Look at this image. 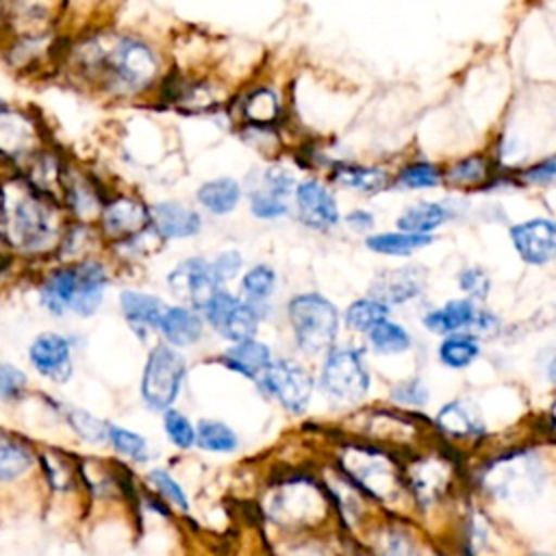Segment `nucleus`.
<instances>
[{"label": "nucleus", "mask_w": 556, "mask_h": 556, "mask_svg": "<svg viewBox=\"0 0 556 556\" xmlns=\"http://www.w3.org/2000/svg\"><path fill=\"white\" fill-rule=\"evenodd\" d=\"M387 315H389V304H384L376 298H361V300H354L345 308V324L352 330L369 332L376 324L387 319Z\"/></svg>", "instance_id": "nucleus-35"}, {"label": "nucleus", "mask_w": 556, "mask_h": 556, "mask_svg": "<svg viewBox=\"0 0 556 556\" xmlns=\"http://www.w3.org/2000/svg\"><path fill=\"white\" fill-rule=\"evenodd\" d=\"M35 280V298L43 313L50 317H91L106 293L109 269L96 256L76 261H50Z\"/></svg>", "instance_id": "nucleus-3"}, {"label": "nucleus", "mask_w": 556, "mask_h": 556, "mask_svg": "<svg viewBox=\"0 0 556 556\" xmlns=\"http://www.w3.org/2000/svg\"><path fill=\"white\" fill-rule=\"evenodd\" d=\"M437 424L450 437H476L484 432L482 421L463 402L445 404L437 415Z\"/></svg>", "instance_id": "nucleus-32"}, {"label": "nucleus", "mask_w": 556, "mask_h": 556, "mask_svg": "<svg viewBox=\"0 0 556 556\" xmlns=\"http://www.w3.org/2000/svg\"><path fill=\"white\" fill-rule=\"evenodd\" d=\"M0 37H2V0H0Z\"/></svg>", "instance_id": "nucleus-51"}, {"label": "nucleus", "mask_w": 556, "mask_h": 556, "mask_svg": "<svg viewBox=\"0 0 556 556\" xmlns=\"http://www.w3.org/2000/svg\"><path fill=\"white\" fill-rule=\"evenodd\" d=\"M46 404L48 408L85 443H106V428H109V421L96 417L93 413L80 408V406H74V404H65V402H59L50 395H43V393H37Z\"/></svg>", "instance_id": "nucleus-19"}, {"label": "nucleus", "mask_w": 556, "mask_h": 556, "mask_svg": "<svg viewBox=\"0 0 556 556\" xmlns=\"http://www.w3.org/2000/svg\"><path fill=\"white\" fill-rule=\"evenodd\" d=\"M445 176L456 187H473V185H480L486 180L489 163L484 156L473 154V156H467V159H460L458 163H454Z\"/></svg>", "instance_id": "nucleus-39"}, {"label": "nucleus", "mask_w": 556, "mask_h": 556, "mask_svg": "<svg viewBox=\"0 0 556 556\" xmlns=\"http://www.w3.org/2000/svg\"><path fill=\"white\" fill-rule=\"evenodd\" d=\"M56 59L83 83L111 96L148 89L159 70L152 48L132 35H87L67 48L59 46Z\"/></svg>", "instance_id": "nucleus-1"}, {"label": "nucleus", "mask_w": 556, "mask_h": 556, "mask_svg": "<svg viewBox=\"0 0 556 556\" xmlns=\"http://www.w3.org/2000/svg\"><path fill=\"white\" fill-rule=\"evenodd\" d=\"M37 456L39 443L17 428L0 426V497H15L37 478Z\"/></svg>", "instance_id": "nucleus-8"}, {"label": "nucleus", "mask_w": 556, "mask_h": 556, "mask_svg": "<svg viewBox=\"0 0 556 556\" xmlns=\"http://www.w3.org/2000/svg\"><path fill=\"white\" fill-rule=\"evenodd\" d=\"M393 400L400 404H408V406H424L428 402V389L419 378H410L400 382L393 389Z\"/></svg>", "instance_id": "nucleus-44"}, {"label": "nucleus", "mask_w": 556, "mask_h": 556, "mask_svg": "<svg viewBox=\"0 0 556 556\" xmlns=\"http://www.w3.org/2000/svg\"><path fill=\"white\" fill-rule=\"evenodd\" d=\"M167 282L172 291L189 300L195 308H202L219 287L213 265L200 256L178 263L176 269L167 276Z\"/></svg>", "instance_id": "nucleus-17"}, {"label": "nucleus", "mask_w": 556, "mask_h": 556, "mask_svg": "<svg viewBox=\"0 0 556 556\" xmlns=\"http://www.w3.org/2000/svg\"><path fill=\"white\" fill-rule=\"evenodd\" d=\"M61 0H2V37L17 33H56Z\"/></svg>", "instance_id": "nucleus-13"}, {"label": "nucleus", "mask_w": 556, "mask_h": 556, "mask_svg": "<svg viewBox=\"0 0 556 556\" xmlns=\"http://www.w3.org/2000/svg\"><path fill=\"white\" fill-rule=\"evenodd\" d=\"M254 382L291 413H302L313 395L311 374L291 361H271Z\"/></svg>", "instance_id": "nucleus-11"}, {"label": "nucleus", "mask_w": 556, "mask_h": 556, "mask_svg": "<svg viewBox=\"0 0 556 556\" xmlns=\"http://www.w3.org/2000/svg\"><path fill=\"white\" fill-rule=\"evenodd\" d=\"M67 215L61 202L26 185L17 176L4 178L0 228L20 265H41L54 258Z\"/></svg>", "instance_id": "nucleus-2"}, {"label": "nucleus", "mask_w": 556, "mask_h": 556, "mask_svg": "<svg viewBox=\"0 0 556 556\" xmlns=\"http://www.w3.org/2000/svg\"><path fill=\"white\" fill-rule=\"evenodd\" d=\"M250 208L261 219H276L287 213L285 198H280L267 189H258L250 195Z\"/></svg>", "instance_id": "nucleus-42"}, {"label": "nucleus", "mask_w": 556, "mask_h": 556, "mask_svg": "<svg viewBox=\"0 0 556 556\" xmlns=\"http://www.w3.org/2000/svg\"><path fill=\"white\" fill-rule=\"evenodd\" d=\"M460 289L471 298H486L489 293V276L480 267H467L458 276Z\"/></svg>", "instance_id": "nucleus-45"}, {"label": "nucleus", "mask_w": 556, "mask_h": 556, "mask_svg": "<svg viewBox=\"0 0 556 556\" xmlns=\"http://www.w3.org/2000/svg\"><path fill=\"white\" fill-rule=\"evenodd\" d=\"M480 311L471 300H450L441 308L424 315V326L437 334H450L476 326Z\"/></svg>", "instance_id": "nucleus-23"}, {"label": "nucleus", "mask_w": 556, "mask_h": 556, "mask_svg": "<svg viewBox=\"0 0 556 556\" xmlns=\"http://www.w3.org/2000/svg\"><path fill=\"white\" fill-rule=\"evenodd\" d=\"M345 222L354 228V230H369L374 226V215L369 211H363V208H356L352 213L345 215Z\"/></svg>", "instance_id": "nucleus-49"}, {"label": "nucleus", "mask_w": 556, "mask_h": 556, "mask_svg": "<svg viewBox=\"0 0 556 556\" xmlns=\"http://www.w3.org/2000/svg\"><path fill=\"white\" fill-rule=\"evenodd\" d=\"M241 115L245 117L248 124L252 126H269L278 119L280 115V102L278 96L267 89V87H258L254 91H250L241 104Z\"/></svg>", "instance_id": "nucleus-33"}, {"label": "nucleus", "mask_w": 556, "mask_h": 556, "mask_svg": "<svg viewBox=\"0 0 556 556\" xmlns=\"http://www.w3.org/2000/svg\"><path fill=\"white\" fill-rule=\"evenodd\" d=\"M432 243L430 235H419V232H380L367 237L365 245L376 252V254H387V256H408L419 248H426Z\"/></svg>", "instance_id": "nucleus-29"}, {"label": "nucleus", "mask_w": 556, "mask_h": 556, "mask_svg": "<svg viewBox=\"0 0 556 556\" xmlns=\"http://www.w3.org/2000/svg\"><path fill=\"white\" fill-rule=\"evenodd\" d=\"M148 478H150V482L154 484V489H156L165 500H169L172 504H176V506L182 508V510L189 508V502H187L185 491L180 489V484H178L167 471H163V469H152V471L148 473Z\"/></svg>", "instance_id": "nucleus-43"}, {"label": "nucleus", "mask_w": 556, "mask_h": 556, "mask_svg": "<svg viewBox=\"0 0 556 556\" xmlns=\"http://www.w3.org/2000/svg\"><path fill=\"white\" fill-rule=\"evenodd\" d=\"M421 289H424L421 267H397V269L384 271L374 282V295L384 304H402L419 295Z\"/></svg>", "instance_id": "nucleus-22"}, {"label": "nucleus", "mask_w": 556, "mask_h": 556, "mask_svg": "<svg viewBox=\"0 0 556 556\" xmlns=\"http://www.w3.org/2000/svg\"><path fill=\"white\" fill-rule=\"evenodd\" d=\"M554 174H556V163H554V156H547L543 159L541 163L532 165L530 169L523 172V178L530 180V182H536V185H547L554 180Z\"/></svg>", "instance_id": "nucleus-47"}, {"label": "nucleus", "mask_w": 556, "mask_h": 556, "mask_svg": "<svg viewBox=\"0 0 556 556\" xmlns=\"http://www.w3.org/2000/svg\"><path fill=\"white\" fill-rule=\"evenodd\" d=\"M106 443L119 454V456H126L135 463H146L148 456H150V447H148V441L128 430V428H122V426H115V424H109L106 428Z\"/></svg>", "instance_id": "nucleus-37"}, {"label": "nucleus", "mask_w": 556, "mask_h": 556, "mask_svg": "<svg viewBox=\"0 0 556 556\" xmlns=\"http://www.w3.org/2000/svg\"><path fill=\"white\" fill-rule=\"evenodd\" d=\"M224 363L230 369L248 376L250 380H256L261 369H265L271 363V352L267 343L245 339V341H237L230 350H226Z\"/></svg>", "instance_id": "nucleus-25"}, {"label": "nucleus", "mask_w": 556, "mask_h": 556, "mask_svg": "<svg viewBox=\"0 0 556 556\" xmlns=\"http://www.w3.org/2000/svg\"><path fill=\"white\" fill-rule=\"evenodd\" d=\"M332 180L356 189L361 193H376L387 187V172L380 167H369V165H354V163H339L332 169Z\"/></svg>", "instance_id": "nucleus-26"}, {"label": "nucleus", "mask_w": 556, "mask_h": 556, "mask_svg": "<svg viewBox=\"0 0 556 556\" xmlns=\"http://www.w3.org/2000/svg\"><path fill=\"white\" fill-rule=\"evenodd\" d=\"M96 219H98L100 232L106 239L119 243L141 235L150 222V213L143 206V202L128 195H117V198H106L102 202Z\"/></svg>", "instance_id": "nucleus-14"}, {"label": "nucleus", "mask_w": 556, "mask_h": 556, "mask_svg": "<svg viewBox=\"0 0 556 556\" xmlns=\"http://www.w3.org/2000/svg\"><path fill=\"white\" fill-rule=\"evenodd\" d=\"M343 465H345V471L352 476V480L358 482L369 495H376V497L389 495L400 478L395 471V465L389 458H384L380 452L369 447L350 450Z\"/></svg>", "instance_id": "nucleus-15"}, {"label": "nucleus", "mask_w": 556, "mask_h": 556, "mask_svg": "<svg viewBox=\"0 0 556 556\" xmlns=\"http://www.w3.org/2000/svg\"><path fill=\"white\" fill-rule=\"evenodd\" d=\"M195 443L206 452H235L239 445V439L230 426L215 419H204L198 424L195 430Z\"/></svg>", "instance_id": "nucleus-34"}, {"label": "nucleus", "mask_w": 556, "mask_h": 556, "mask_svg": "<svg viewBox=\"0 0 556 556\" xmlns=\"http://www.w3.org/2000/svg\"><path fill=\"white\" fill-rule=\"evenodd\" d=\"M387 556H415L413 543L402 534H393L387 545Z\"/></svg>", "instance_id": "nucleus-48"}, {"label": "nucleus", "mask_w": 556, "mask_h": 556, "mask_svg": "<svg viewBox=\"0 0 556 556\" xmlns=\"http://www.w3.org/2000/svg\"><path fill=\"white\" fill-rule=\"evenodd\" d=\"M200 311L204 313L208 324L232 343L252 339L258 328L256 308L228 291L217 289Z\"/></svg>", "instance_id": "nucleus-12"}, {"label": "nucleus", "mask_w": 556, "mask_h": 556, "mask_svg": "<svg viewBox=\"0 0 556 556\" xmlns=\"http://www.w3.org/2000/svg\"><path fill=\"white\" fill-rule=\"evenodd\" d=\"M119 311L128 321V326L135 330V334L143 339L148 328H159L165 304L156 295L135 291V289H124L119 293Z\"/></svg>", "instance_id": "nucleus-20"}, {"label": "nucleus", "mask_w": 556, "mask_h": 556, "mask_svg": "<svg viewBox=\"0 0 556 556\" xmlns=\"http://www.w3.org/2000/svg\"><path fill=\"white\" fill-rule=\"evenodd\" d=\"M165 434L172 441V445L180 447V450H189L195 443V426L176 408H167L165 419Z\"/></svg>", "instance_id": "nucleus-41"}, {"label": "nucleus", "mask_w": 556, "mask_h": 556, "mask_svg": "<svg viewBox=\"0 0 556 556\" xmlns=\"http://www.w3.org/2000/svg\"><path fill=\"white\" fill-rule=\"evenodd\" d=\"M510 241L530 265H545L556 254V226L552 219L534 217L510 228Z\"/></svg>", "instance_id": "nucleus-16"}, {"label": "nucleus", "mask_w": 556, "mask_h": 556, "mask_svg": "<svg viewBox=\"0 0 556 556\" xmlns=\"http://www.w3.org/2000/svg\"><path fill=\"white\" fill-rule=\"evenodd\" d=\"M289 319L300 350L317 354L330 350L339 332L337 306L319 293H300L289 302Z\"/></svg>", "instance_id": "nucleus-5"}, {"label": "nucleus", "mask_w": 556, "mask_h": 556, "mask_svg": "<svg viewBox=\"0 0 556 556\" xmlns=\"http://www.w3.org/2000/svg\"><path fill=\"white\" fill-rule=\"evenodd\" d=\"M182 380L185 358L169 345H156L143 367L141 400L152 410H167L178 397Z\"/></svg>", "instance_id": "nucleus-6"}, {"label": "nucleus", "mask_w": 556, "mask_h": 556, "mask_svg": "<svg viewBox=\"0 0 556 556\" xmlns=\"http://www.w3.org/2000/svg\"><path fill=\"white\" fill-rule=\"evenodd\" d=\"M480 354V343L469 332H450L439 345V361L450 369H463L471 365Z\"/></svg>", "instance_id": "nucleus-31"}, {"label": "nucleus", "mask_w": 556, "mask_h": 556, "mask_svg": "<svg viewBox=\"0 0 556 556\" xmlns=\"http://www.w3.org/2000/svg\"><path fill=\"white\" fill-rule=\"evenodd\" d=\"M369 343L378 354H400L410 348V334L404 326L382 319L369 330Z\"/></svg>", "instance_id": "nucleus-36"}, {"label": "nucleus", "mask_w": 556, "mask_h": 556, "mask_svg": "<svg viewBox=\"0 0 556 556\" xmlns=\"http://www.w3.org/2000/svg\"><path fill=\"white\" fill-rule=\"evenodd\" d=\"M159 330L172 345H191L202 337V319L195 311L185 306H165Z\"/></svg>", "instance_id": "nucleus-24"}, {"label": "nucleus", "mask_w": 556, "mask_h": 556, "mask_svg": "<svg viewBox=\"0 0 556 556\" xmlns=\"http://www.w3.org/2000/svg\"><path fill=\"white\" fill-rule=\"evenodd\" d=\"M46 143V124L33 106L11 100L0 104V174L4 178L17 174Z\"/></svg>", "instance_id": "nucleus-4"}, {"label": "nucleus", "mask_w": 556, "mask_h": 556, "mask_svg": "<svg viewBox=\"0 0 556 556\" xmlns=\"http://www.w3.org/2000/svg\"><path fill=\"white\" fill-rule=\"evenodd\" d=\"M2 198H4V178L0 176V208H2Z\"/></svg>", "instance_id": "nucleus-50"}, {"label": "nucleus", "mask_w": 556, "mask_h": 556, "mask_svg": "<svg viewBox=\"0 0 556 556\" xmlns=\"http://www.w3.org/2000/svg\"><path fill=\"white\" fill-rule=\"evenodd\" d=\"M276 271L269 265H254L243 274L241 291L248 295L250 304H261L274 293Z\"/></svg>", "instance_id": "nucleus-38"}, {"label": "nucleus", "mask_w": 556, "mask_h": 556, "mask_svg": "<svg viewBox=\"0 0 556 556\" xmlns=\"http://www.w3.org/2000/svg\"><path fill=\"white\" fill-rule=\"evenodd\" d=\"M450 219V211L439 204V202H417L408 206L400 217H397V228L406 232H419L428 235L430 230L439 228L443 222Z\"/></svg>", "instance_id": "nucleus-28"}, {"label": "nucleus", "mask_w": 556, "mask_h": 556, "mask_svg": "<svg viewBox=\"0 0 556 556\" xmlns=\"http://www.w3.org/2000/svg\"><path fill=\"white\" fill-rule=\"evenodd\" d=\"M439 182H441V174L428 161H415L397 174V185L406 189H426V187H437Z\"/></svg>", "instance_id": "nucleus-40"}, {"label": "nucleus", "mask_w": 556, "mask_h": 556, "mask_svg": "<svg viewBox=\"0 0 556 556\" xmlns=\"http://www.w3.org/2000/svg\"><path fill=\"white\" fill-rule=\"evenodd\" d=\"M300 219L311 228H332L339 222V206L332 193L317 180H302L295 189Z\"/></svg>", "instance_id": "nucleus-18"}, {"label": "nucleus", "mask_w": 556, "mask_h": 556, "mask_svg": "<svg viewBox=\"0 0 556 556\" xmlns=\"http://www.w3.org/2000/svg\"><path fill=\"white\" fill-rule=\"evenodd\" d=\"M28 369L50 384H65L74 376V343L59 330H41L26 345Z\"/></svg>", "instance_id": "nucleus-9"}, {"label": "nucleus", "mask_w": 556, "mask_h": 556, "mask_svg": "<svg viewBox=\"0 0 556 556\" xmlns=\"http://www.w3.org/2000/svg\"><path fill=\"white\" fill-rule=\"evenodd\" d=\"M33 395V382L24 367L0 358V406H17Z\"/></svg>", "instance_id": "nucleus-30"}, {"label": "nucleus", "mask_w": 556, "mask_h": 556, "mask_svg": "<svg viewBox=\"0 0 556 556\" xmlns=\"http://www.w3.org/2000/svg\"><path fill=\"white\" fill-rule=\"evenodd\" d=\"M321 391L341 402L361 400L369 389V374L358 350L341 345L326 354L319 376Z\"/></svg>", "instance_id": "nucleus-7"}, {"label": "nucleus", "mask_w": 556, "mask_h": 556, "mask_svg": "<svg viewBox=\"0 0 556 556\" xmlns=\"http://www.w3.org/2000/svg\"><path fill=\"white\" fill-rule=\"evenodd\" d=\"M239 198L241 189L235 178H215L198 189V202L215 215L230 213L239 204Z\"/></svg>", "instance_id": "nucleus-27"}, {"label": "nucleus", "mask_w": 556, "mask_h": 556, "mask_svg": "<svg viewBox=\"0 0 556 556\" xmlns=\"http://www.w3.org/2000/svg\"><path fill=\"white\" fill-rule=\"evenodd\" d=\"M59 54L56 33H17L0 37V63L15 76L41 72Z\"/></svg>", "instance_id": "nucleus-10"}, {"label": "nucleus", "mask_w": 556, "mask_h": 556, "mask_svg": "<svg viewBox=\"0 0 556 556\" xmlns=\"http://www.w3.org/2000/svg\"><path fill=\"white\" fill-rule=\"evenodd\" d=\"M241 263H243V258H241V254H239L237 250L222 252V254L211 263L217 282H228V280H232V278L239 274Z\"/></svg>", "instance_id": "nucleus-46"}, {"label": "nucleus", "mask_w": 556, "mask_h": 556, "mask_svg": "<svg viewBox=\"0 0 556 556\" xmlns=\"http://www.w3.org/2000/svg\"><path fill=\"white\" fill-rule=\"evenodd\" d=\"M150 219L156 232L165 239H185L198 235L202 228V219L195 211L187 208L178 202H159L150 211Z\"/></svg>", "instance_id": "nucleus-21"}]
</instances>
